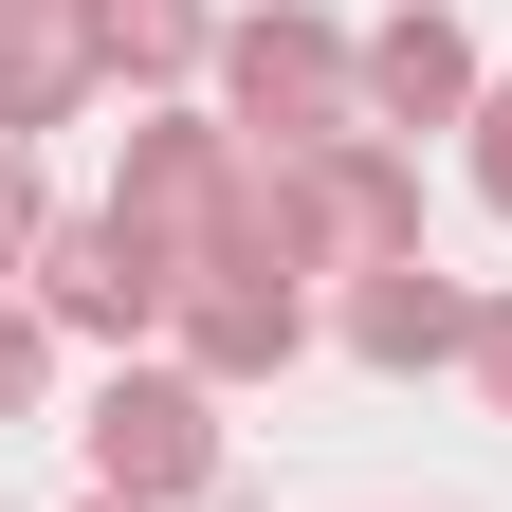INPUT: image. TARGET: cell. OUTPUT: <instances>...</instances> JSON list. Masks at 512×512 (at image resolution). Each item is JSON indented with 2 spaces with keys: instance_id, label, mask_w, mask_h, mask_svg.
Instances as JSON below:
<instances>
[{
  "instance_id": "cell-3",
  "label": "cell",
  "mask_w": 512,
  "mask_h": 512,
  "mask_svg": "<svg viewBox=\"0 0 512 512\" xmlns=\"http://www.w3.org/2000/svg\"><path fill=\"white\" fill-rule=\"evenodd\" d=\"M74 458H92V494H128V512H202V494H220V384H183L165 348L110 366L92 403H74Z\"/></svg>"
},
{
  "instance_id": "cell-10",
  "label": "cell",
  "mask_w": 512,
  "mask_h": 512,
  "mask_svg": "<svg viewBox=\"0 0 512 512\" xmlns=\"http://www.w3.org/2000/svg\"><path fill=\"white\" fill-rule=\"evenodd\" d=\"M110 74H92V37H74V0H0V147H37V128H74Z\"/></svg>"
},
{
  "instance_id": "cell-14",
  "label": "cell",
  "mask_w": 512,
  "mask_h": 512,
  "mask_svg": "<svg viewBox=\"0 0 512 512\" xmlns=\"http://www.w3.org/2000/svg\"><path fill=\"white\" fill-rule=\"evenodd\" d=\"M476 403L512 421V293H476Z\"/></svg>"
},
{
  "instance_id": "cell-2",
  "label": "cell",
  "mask_w": 512,
  "mask_h": 512,
  "mask_svg": "<svg viewBox=\"0 0 512 512\" xmlns=\"http://www.w3.org/2000/svg\"><path fill=\"white\" fill-rule=\"evenodd\" d=\"M220 128H238V147H348V128H366V37L330 19V0H238V19H220Z\"/></svg>"
},
{
  "instance_id": "cell-5",
  "label": "cell",
  "mask_w": 512,
  "mask_h": 512,
  "mask_svg": "<svg viewBox=\"0 0 512 512\" xmlns=\"http://www.w3.org/2000/svg\"><path fill=\"white\" fill-rule=\"evenodd\" d=\"M37 311H55V348H110V366H147L165 348V311H183V256L147 238V220H55V256H37Z\"/></svg>"
},
{
  "instance_id": "cell-15",
  "label": "cell",
  "mask_w": 512,
  "mask_h": 512,
  "mask_svg": "<svg viewBox=\"0 0 512 512\" xmlns=\"http://www.w3.org/2000/svg\"><path fill=\"white\" fill-rule=\"evenodd\" d=\"M74 512H128V494H74Z\"/></svg>"
},
{
  "instance_id": "cell-8",
  "label": "cell",
  "mask_w": 512,
  "mask_h": 512,
  "mask_svg": "<svg viewBox=\"0 0 512 512\" xmlns=\"http://www.w3.org/2000/svg\"><path fill=\"white\" fill-rule=\"evenodd\" d=\"M476 19L458 0H403V19H366V128L384 147H421V128H476Z\"/></svg>"
},
{
  "instance_id": "cell-1",
  "label": "cell",
  "mask_w": 512,
  "mask_h": 512,
  "mask_svg": "<svg viewBox=\"0 0 512 512\" xmlns=\"http://www.w3.org/2000/svg\"><path fill=\"white\" fill-rule=\"evenodd\" d=\"M384 256H421V147H384V128H348V147H256V183H238V275H384Z\"/></svg>"
},
{
  "instance_id": "cell-6",
  "label": "cell",
  "mask_w": 512,
  "mask_h": 512,
  "mask_svg": "<svg viewBox=\"0 0 512 512\" xmlns=\"http://www.w3.org/2000/svg\"><path fill=\"white\" fill-rule=\"evenodd\" d=\"M165 366H183V384H220V403H238V384H293V366H311V293H293V275H238V256H220V275H183Z\"/></svg>"
},
{
  "instance_id": "cell-11",
  "label": "cell",
  "mask_w": 512,
  "mask_h": 512,
  "mask_svg": "<svg viewBox=\"0 0 512 512\" xmlns=\"http://www.w3.org/2000/svg\"><path fill=\"white\" fill-rule=\"evenodd\" d=\"M37 403H55V311H37V293H0V439H19Z\"/></svg>"
},
{
  "instance_id": "cell-4",
  "label": "cell",
  "mask_w": 512,
  "mask_h": 512,
  "mask_svg": "<svg viewBox=\"0 0 512 512\" xmlns=\"http://www.w3.org/2000/svg\"><path fill=\"white\" fill-rule=\"evenodd\" d=\"M238 183H256V147L183 92V110H128V165H110V220H147L183 275H220L238 256Z\"/></svg>"
},
{
  "instance_id": "cell-7",
  "label": "cell",
  "mask_w": 512,
  "mask_h": 512,
  "mask_svg": "<svg viewBox=\"0 0 512 512\" xmlns=\"http://www.w3.org/2000/svg\"><path fill=\"white\" fill-rule=\"evenodd\" d=\"M330 348L384 366V384H421V366H476V275H439V256H384V275L330 293Z\"/></svg>"
},
{
  "instance_id": "cell-9",
  "label": "cell",
  "mask_w": 512,
  "mask_h": 512,
  "mask_svg": "<svg viewBox=\"0 0 512 512\" xmlns=\"http://www.w3.org/2000/svg\"><path fill=\"white\" fill-rule=\"evenodd\" d=\"M220 19L238 0H74V37H92V74L128 92V110H183L220 74Z\"/></svg>"
},
{
  "instance_id": "cell-13",
  "label": "cell",
  "mask_w": 512,
  "mask_h": 512,
  "mask_svg": "<svg viewBox=\"0 0 512 512\" xmlns=\"http://www.w3.org/2000/svg\"><path fill=\"white\" fill-rule=\"evenodd\" d=\"M458 147H476V202H494V220H512V74H494V92H476V128H458Z\"/></svg>"
},
{
  "instance_id": "cell-12",
  "label": "cell",
  "mask_w": 512,
  "mask_h": 512,
  "mask_svg": "<svg viewBox=\"0 0 512 512\" xmlns=\"http://www.w3.org/2000/svg\"><path fill=\"white\" fill-rule=\"evenodd\" d=\"M37 256H55V183L37 147H0V293H37Z\"/></svg>"
}]
</instances>
